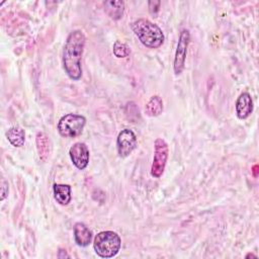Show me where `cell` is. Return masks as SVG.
Here are the masks:
<instances>
[{
	"instance_id": "8fae6325",
	"label": "cell",
	"mask_w": 259,
	"mask_h": 259,
	"mask_svg": "<svg viewBox=\"0 0 259 259\" xmlns=\"http://www.w3.org/2000/svg\"><path fill=\"white\" fill-rule=\"evenodd\" d=\"M54 196L57 202L62 205H67L71 201V186L68 184H57L53 186Z\"/></svg>"
},
{
	"instance_id": "277c9868",
	"label": "cell",
	"mask_w": 259,
	"mask_h": 259,
	"mask_svg": "<svg viewBox=\"0 0 259 259\" xmlns=\"http://www.w3.org/2000/svg\"><path fill=\"white\" fill-rule=\"evenodd\" d=\"M86 118L83 115L68 113L62 116L58 123V132L64 138H76L83 132Z\"/></svg>"
},
{
	"instance_id": "6da1fadb",
	"label": "cell",
	"mask_w": 259,
	"mask_h": 259,
	"mask_svg": "<svg viewBox=\"0 0 259 259\" xmlns=\"http://www.w3.org/2000/svg\"><path fill=\"white\" fill-rule=\"evenodd\" d=\"M85 41V35L81 30L72 31L66 39L63 50V66L72 80H79L82 76L81 59Z\"/></svg>"
},
{
	"instance_id": "9a60e30c",
	"label": "cell",
	"mask_w": 259,
	"mask_h": 259,
	"mask_svg": "<svg viewBox=\"0 0 259 259\" xmlns=\"http://www.w3.org/2000/svg\"><path fill=\"white\" fill-rule=\"evenodd\" d=\"M36 148L38 156L42 161H46L50 152V141L45 133H37L36 135Z\"/></svg>"
},
{
	"instance_id": "3957f363",
	"label": "cell",
	"mask_w": 259,
	"mask_h": 259,
	"mask_svg": "<svg viewBox=\"0 0 259 259\" xmlns=\"http://www.w3.org/2000/svg\"><path fill=\"white\" fill-rule=\"evenodd\" d=\"M121 246L120 237L113 231H102L98 233L93 242L96 254L101 258L114 257Z\"/></svg>"
},
{
	"instance_id": "ac0fdd59",
	"label": "cell",
	"mask_w": 259,
	"mask_h": 259,
	"mask_svg": "<svg viewBox=\"0 0 259 259\" xmlns=\"http://www.w3.org/2000/svg\"><path fill=\"white\" fill-rule=\"evenodd\" d=\"M249 257H254V258H256V255L249 253V254H247V255H246V258H249Z\"/></svg>"
},
{
	"instance_id": "4fadbf2b",
	"label": "cell",
	"mask_w": 259,
	"mask_h": 259,
	"mask_svg": "<svg viewBox=\"0 0 259 259\" xmlns=\"http://www.w3.org/2000/svg\"><path fill=\"white\" fill-rule=\"evenodd\" d=\"M104 10L112 19H119L124 10L123 1H106L104 2Z\"/></svg>"
},
{
	"instance_id": "9c48e42d",
	"label": "cell",
	"mask_w": 259,
	"mask_h": 259,
	"mask_svg": "<svg viewBox=\"0 0 259 259\" xmlns=\"http://www.w3.org/2000/svg\"><path fill=\"white\" fill-rule=\"evenodd\" d=\"M253 111V101L248 92L240 94L236 101V114L240 119L247 118Z\"/></svg>"
},
{
	"instance_id": "e0dca14e",
	"label": "cell",
	"mask_w": 259,
	"mask_h": 259,
	"mask_svg": "<svg viewBox=\"0 0 259 259\" xmlns=\"http://www.w3.org/2000/svg\"><path fill=\"white\" fill-rule=\"evenodd\" d=\"M8 190H9L8 182L5 179H2V181H1V197H0L1 200H4V198L7 196Z\"/></svg>"
},
{
	"instance_id": "8992f818",
	"label": "cell",
	"mask_w": 259,
	"mask_h": 259,
	"mask_svg": "<svg viewBox=\"0 0 259 259\" xmlns=\"http://www.w3.org/2000/svg\"><path fill=\"white\" fill-rule=\"evenodd\" d=\"M190 40V33L187 29H182L179 35V39L177 42V48L174 57V64L173 69L175 75H180L185 67V60H186V53L188 44Z\"/></svg>"
},
{
	"instance_id": "52a82bcc",
	"label": "cell",
	"mask_w": 259,
	"mask_h": 259,
	"mask_svg": "<svg viewBox=\"0 0 259 259\" xmlns=\"http://www.w3.org/2000/svg\"><path fill=\"white\" fill-rule=\"evenodd\" d=\"M116 147L119 157L125 158L130 156L137 147V137L135 133L128 128L119 132L116 139Z\"/></svg>"
},
{
	"instance_id": "5b68a950",
	"label": "cell",
	"mask_w": 259,
	"mask_h": 259,
	"mask_svg": "<svg viewBox=\"0 0 259 259\" xmlns=\"http://www.w3.org/2000/svg\"><path fill=\"white\" fill-rule=\"evenodd\" d=\"M168 154L169 149L167 143L163 139L158 138L154 144V158L151 167V175L153 177L159 178L164 173Z\"/></svg>"
},
{
	"instance_id": "2e32d148",
	"label": "cell",
	"mask_w": 259,
	"mask_h": 259,
	"mask_svg": "<svg viewBox=\"0 0 259 259\" xmlns=\"http://www.w3.org/2000/svg\"><path fill=\"white\" fill-rule=\"evenodd\" d=\"M131 50L126 44H123L119 40H115L113 44V54L117 58H125L130 55Z\"/></svg>"
},
{
	"instance_id": "7a4b0ae2",
	"label": "cell",
	"mask_w": 259,
	"mask_h": 259,
	"mask_svg": "<svg viewBox=\"0 0 259 259\" xmlns=\"http://www.w3.org/2000/svg\"><path fill=\"white\" fill-rule=\"evenodd\" d=\"M132 29L140 41L147 48L157 49L164 42V33L162 29L152 21L140 18L132 23Z\"/></svg>"
},
{
	"instance_id": "30bf717a",
	"label": "cell",
	"mask_w": 259,
	"mask_h": 259,
	"mask_svg": "<svg viewBox=\"0 0 259 259\" xmlns=\"http://www.w3.org/2000/svg\"><path fill=\"white\" fill-rule=\"evenodd\" d=\"M74 239L78 246L86 247L91 243L92 232L83 223H76L74 226Z\"/></svg>"
},
{
	"instance_id": "ba28073f",
	"label": "cell",
	"mask_w": 259,
	"mask_h": 259,
	"mask_svg": "<svg viewBox=\"0 0 259 259\" xmlns=\"http://www.w3.org/2000/svg\"><path fill=\"white\" fill-rule=\"evenodd\" d=\"M69 155L76 168L84 170L87 167L89 162V149L84 143H75L70 148Z\"/></svg>"
},
{
	"instance_id": "5bb4252c",
	"label": "cell",
	"mask_w": 259,
	"mask_h": 259,
	"mask_svg": "<svg viewBox=\"0 0 259 259\" xmlns=\"http://www.w3.org/2000/svg\"><path fill=\"white\" fill-rule=\"evenodd\" d=\"M163 111V101L162 99L155 95V96H152L150 98V100L148 101V103L146 104V107H145V112L147 115L149 116H158L162 113Z\"/></svg>"
},
{
	"instance_id": "7c38bea8",
	"label": "cell",
	"mask_w": 259,
	"mask_h": 259,
	"mask_svg": "<svg viewBox=\"0 0 259 259\" xmlns=\"http://www.w3.org/2000/svg\"><path fill=\"white\" fill-rule=\"evenodd\" d=\"M6 137L9 141V143L16 147V148H20L24 145L25 142V132L22 127L15 125V126H11L7 132H6Z\"/></svg>"
}]
</instances>
